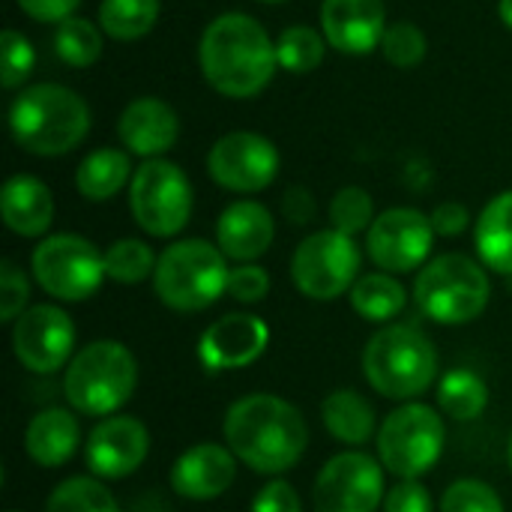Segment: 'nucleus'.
I'll return each instance as SVG.
<instances>
[{"instance_id":"24","label":"nucleus","mask_w":512,"mask_h":512,"mask_svg":"<svg viewBox=\"0 0 512 512\" xmlns=\"http://www.w3.org/2000/svg\"><path fill=\"white\" fill-rule=\"evenodd\" d=\"M321 423L330 438H336L339 444L351 450H363L369 441L378 438V429H381L372 402L351 387L333 390L321 402Z\"/></svg>"},{"instance_id":"3","label":"nucleus","mask_w":512,"mask_h":512,"mask_svg":"<svg viewBox=\"0 0 512 512\" xmlns=\"http://www.w3.org/2000/svg\"><path fill=\"white\" fill-rule=\"evenodd\" d=\"M9 132L33 156H66L87 138L90 108L75 90L42 81L12 99Z\"/></svg>"},{"instance_id":"4","label":"nucleus","mask_w":512,"mask_h":512,"mask_svg":"<svg viewBox=\"0 0 512 512\" xmlns=\"http://www.w3.org/2000/svg\"><path fill=\"white\" fill-rule=\"evenodd\" d=\"M369 387L393 402H414L438 381V348L417 324H384L363 348Z\"/></svg>"},{"instance_id":"41","label":"nucleus","mask_w":512,"mask_h":512,"mask_svg":"<svg viewBox=\"0 0 512 512\" xmlns=\"http://www.w3.org/2000/svg\"><path fill=\"white\" fill-rule=\"evenodd\" d=\"M252 512H303V501L297 489L288 480L273 477L255 498H252Z\"/></svg>"},{"instance_id":"39","label":"nucleus","mask_w":512,"mask_h":512,"mask_svg":"<svg viewBox=\"0 0 512 512\" xmlns=\"http://www.w3.org/2000/svg\"><path fill=\"white\" fill-rule=\"evenodd\" d=\"M270 294V273L258 264H237L228 276V297L240 306H258Z\"/></svg>"},{"instance_id":"40","label":"nucleus","mask_w":512,"mask_h":512,"mask_svg":"<svg viewBox=\"0 0 512 512\" xmlns=\"http://www.w3.org/2000/svg\"><path fill=\"white\" fill-rule=\"evenodd\" d=\"M432 495L420 480H399L393 489H387L384 512H432Z\"/></svg>"},{"instance_id":"32","label":"nucleus","mask_w":512,"mask_h":512,"mask_svg":"<svg viewBox=\"0 0 512 512\" xmlns=\"http://www.w3.org/2000/svg\"><path fill=\"white\" fill-rule=\"evenodd\" d=\"M54 51L66 66L87 69L102 57V27H96L90 18H66L54 30Z\"/></svg>"},{"instance_id":"20","label":"nucleus","mask_w":512,"mask_h":512,"mask_svg":"<svg viewBox=\"0 0 512 512\" xmlns=\"http://www.w3.org/2000/svg\"><path fill=\"white\" fill-rule=\"evenodd\" d=\"M117 135L129 153L141 159H162V153H168L180 138V117L168 102L156 96H141L123 108L117 120Z\"/></svg>"},{"instance_id":"19","label":"nucleus","mask_w":512,"mask_h":512,"mask_svg":"<svg viewBox=\"0 0 512 512\" xmlns=\"http://www.w3.org/2000/svg\"><path fill=\"white\" fill-rule=\"evenodd\" d=\"M387 3L384 0H324L321 3V33L342 54H372L381 48L387 33Z\"/></svg>"},{"instance_id":"29","label":"nucleus","mask_w":512,"mask_h":512,"mask_svg":"<svg viewBox=\"0 0 512 512\" xmlns=\"http://www.w3.org/2000/svg\"><path fill=\"white\" fill-rule=\"evenodd\" d=\"M159 12H162L159 0H102L99 27L117 42H135L156 27Z\"/></svg>"},{"instance_id":"8","label":"nucleus","mask_w":512,"mask_h":512,"mask_svg":"<svg viewBox=\"0 0 512 512\" xmlns=\"http://www.w3.org/2000/svg\"><path fill=\"white\" fill-rule=\"evenodd\" d=\"M444 444L447 426L441 411L417 399L390 411L375 438L378 462L399 480H420L429 474L441 462Z\"/></svg>"},{"instance_id":"17","label":"nucleus","mask_w":512,"mask_h":512,"mask_svg":"<svg viewBox=\"0 0 512 512\" xmlns=\"http://www.w3.org/2000/svg\"><path fill=\"white\" fill-rule=\"evenodd\" d=\"M267 345L270 327L258 315L228 312L201 333L198 360L207 372H234L261 360Z\"/></svg>"},{"instance_id":"15","label":"nucleus","mask_w":512,"mask_h":512,"mask_svg":"<svg viewBox=\"0 0 512 512\" xmlns=\"http://www.w3.org/2000/svg\"><path fill=\"white\" fill-rule=\"evenodd\" d=\"M207 174L234 195L264 192L279 174V150L258 132H228L207 153Z\"/></svg>"},{"instance_id":"33","label":"nucleus","mask_w":512,"mask_h":512,"mask_svg":"<svg viewBox=\"0 0 512 512\" xmlns=\"http://www.w3.org/2000/svg\"><path fill=\"white\" fill-rule=\"evenodd\" d=\"M159 255L150 249V243L138 237L114 240L105 249V273L117 285H141L144 279H153Z\"/></svg>"},{"instance_id":"14","label":"nucleus","mask_w":512,"mask_h":512,"mask_svg":"<svg viewBox=\"0 0 512 512\" xmlns=\"http://www.w3.org/2000/svg\"><path fill=\"white\" fill-rule=\"evenodd\" d=\"M12 354L33 375H54L75 357V321L57 303H36L12 324Z\"/></svg>"},{"instance_id":"10","label":"nucleus","mask_w":512,"mask_h":512,"mask_svg":"<svg viewBox=\"0 0 512 512\" xmlns=\"http://www.w3.org/2000/svg\"><path fill=\"white\" fill-rule=\"evenodd\" d=\"M192 183L168 159H144L129 183V210L135 225L159 240L177 237L192 219Z\"/></svg>"},{"instance_id":"2","label":"nucleus","mask_w":512,"mask_h":512,"mask_svg":"<svg viewBox=\"0 0 512 512\" xmlns=\"http://www.w3.org/2000/svg\"><path fill=\"white\" fill-rule=\"evenodd\" d=\"M198 63L207 84L228 99H255L279 69L276 42L246 12H225L207 24L198 42Z\"/></svg>"},{"instance_id":"21","label":"nucleus","mask_w":512,"mask_h":512,"mask_svg":"<svg viewBox=\"0 0 512 512\" xmlns=\"http://www.w3.org/2000/svg\"><path fill=\"white\" fill-rule=\"evenodd\" d=\"M276 240L273 213L258 201H234L216 219V246L234 264H255Z\"/></svg>"},{"instance_id":"16","label":"nucleus","mask_w":512,"mask_h":512,"mask_svg":"<svg viewBox=\"0 0 512 512\" xmlns=\"http://www.w3.org/2000/svg\"><path fill=\"white\" fill-rule=\"evenodd\" d=\"M147 456H150V429L129 414L102 417L84 441L87 471L102 483L132 477L147 462Z\"/></svg>"},{"instance_id":"30","label":"nucleus","mask_w":512,"mask_h":512,"mask_svg":"<svg viewBox=\"0 0 512 512\" xmlns=\"http://www.w3.org/2000/svg\"><path fill=\"white\" fill-rule=\"evenodd\" d=\"M42 512H120V504L102 480L66 477L51 489Z\"/></svg>"},{"instance_id":"28","label":"nucleus","mask_w":512,"mask_h":512,"mask_svg":"<svg viewBox=\"0 0 512 512\" xmlns=\"http://www.w3.org/2000/svg\"><path fill=\"white\" fill-rule=\"evenodd\" d=\"M489 408V384L474 369H450L438 381V411L453 423H474Z\"/></svg>"},{"instance_id":"23","label":"nucleus","mask_w":512,"mask_h":512,"mask_svg":"<svg viewBox=\"0 0 512 512\" xmlns=\"http://www.w3.org/2000/svg\"><path fill=\"white\" fill-rule=\"evenodd\" d=\"M81 447V426L69 408H45L30 417L24 429V453L33 465L54 471L63 468Z\"/></svg>"},{"instance_id":"44","label":"nucleus","mask_w":512,"mask_h":512,"mask_svg":"<svg viewBox=\"0 0 512 512\" xmlns=\"http://www.w3.org/2000/svg\"><path fill=\"white\" fill-rule=\"evenodd\" d=\"M282 213H285L288 222L306 225V222H312V216H315V198L309 195V189L291 186V189L285 192V198H282Z\"/></svg>"},{"instance_id":"13","label":"nucleus","mask_w":512,"mask_h":512,"mask_svg":"<svg viewBox=\"0 0 512 512\" xmlns=\"http://www.w3.org/2000/svg\"><path fill=\"white\" fill-rule=\"evenodd\" d=\"M435 228L426 213L417 207H390L378 213L366 231V252L372 264L384 273H414L423 270L432 258Z\"/></svg>"},{"instance_id":"6","label":"nucleus","mask_w":512,"mask_h":512,"mask_svg":"<svg viewBox=\"0 0 512 512\" xmlns=\"http://www.w3.org/2000/svg\"><path fill=\"white\" fill-rule=\"evenodd\" d=\"M228 258L222 249L201 237L174 240L159 252L153 291L171 312H204L228 294Z\"/></svg>"},{"instance_id":"48","label":"nucleus","mask_w":512,"mask_h":512,"mask_svg":"<svg viewBox=\"0 0 512 512\" xmlns=\"http://www.w3.org/2000/svg\"><path fill=\"white\" fill-rule=\"evenodd\" d=\"M6 512H18V510H6Z\"/></svg>"},{"instance_id":"42","label":"nucleus","mask_w":512,"mask_h":512,"mask_svg":"<svg viewBox=\"0 0 512 512\" xmlns=\"http://www.w3.org/2000/svg\"><path fill=\"white\" fill-rule=\"evenodd\" d=\"M432 228L438 237H459L471 225V210L462 201H444L432 210Z\"/></svg>"},{"instance_id":"46","label":"nucleus","mask_w":512,"mask_h":512,"mask_svg":"<svg viewBox=\"0 0 512 512\" xmlns=\"http://www.w3.org/2000/svg\"><path fill=\"white\" fill-rule=\"evenodd\" d=\"M507 465H510V471H512V432H510V441H507Z\"/></svg>"},{"instance_id":"1","label":"nucleus","mask_w":512,"mask_h":512,"mask_svg":"<svg viewBox=\"0 0 512 512\" xmlns=\"http://www.w3.org/2000/svg\"><path fill=\"white\" fill-rule=\"evenodd\" d=\"M222 435L237 462L261 477H279L297 468L309 450L303 411L273 393H249L231 402L222 420Z\"/></svg>"},{"instance_id":"37","label":"nucleus","mask_w":512,"mask_h":512,"mask_svg":"<svg viewBox=\"0 0 512 512\" xmlns=\"http://www.w3.org/2000/svg\"><path fill=\"white\" fill-rule=\"evenodd\" d=\"M36 66V51L30 39L12 27L3 30L0 36V81L6 90H18Z\"/></svg>"},{"instance_id":"25","label":"nucleus","mask_w":512,"mask_h":512,"mask_svg":"<svg viewBox=\"0 0 512 512\" xmlns=\"http://www.w3.org/2000/svg\"><path fill=\"white\" fill-rule=\"evenodd\" d=\"M474 246L486 270L512 276V189L483 207L474 225Z\"/></svg>"},{"instance_id":"36","label":"nucleus","mask_w":512,"mask_h":512,"mask_svg":"<svg viewBox=\"0 0 512 512\" xmlns=\"http://www.w3.org/2000/svg\"><path fill=\"white\" fill-rule=\"evenodd\" d=\"M438 512H507L501 495L477 477H465L447 486Z\"/></svg>"},{"instance_id":"27","label":"nucleus","mask_w":512,"mask_h":512,"mask_svg":"<svg viewBox=\"0 0 512 512\" xmlns=\"http://www.w3.org/2000/svg\"><path fill=\"white\" fill-rule=\"evenodd\" d=\"M348 303L351 309L363 318V321H372V324H390L396 321L405 306H408V288L399 282V276L393 273H363L354 288L348 291Z\"/></svg>"},{"instance_id":"34","label":"nucleus","mask_w":512,"mask_h":512,"mask_svg":"<svg viewBox=\"0 0 512 512\" xmlns=\"http://www.w3.org/2000/svg\"><path fill=\"white\" fill-rule=\"evenodd\" d=\"M375 201L363 186H345L330 201V228L357 237L372 228L375 222Z\"/></svg>"},{"instance_id":"11","label":"nucleus","mask_w":512,"mask_h":512,"mask_svg":"<svg viewBox=\"0 0 512 512\" xmlns=\"http://www.w3.org/2000/svg\"><path fill=\"white\" fill-rule=\"evenodd\" d=\"M360 246L354 237L324 228L303 237L291 255V279L297 291L315 303H330L354 288L360 279Z\"/></svg>"},{"instance_id":"31","label":"nucleus","mask_w":512,"mask_h":512,"mask_svg":"<svg viewBox=\"0 0 512 512\" xmlns=\"http://www.w3.org/2000/svg\"><path fill=\"white\" fill-rule=\"evenodd\" d=\"M327 36L318 33L309 24H294L285 27L276 39V57H279V69L291 72V75H309L324 63L327 54Z\"/></svg>"},{"instance_id":"47","label":"nucleus","mask_w":512,"mask_h":512,"mask_svg":"<svg viewBox=\"0 0 512 512\" xmlns=\"http://www.w3.org/2000/svg\"><path fill=\"white\" fill-rule=\"evenodd\" d=\"M261 3H282V0H261Z\"/></svg>"},{"instance_id":"38","label":"nucleus","mask_w":512,"mask_h":512,"mask_svg":"<svg viewBox=\"0 0 512 512\" xmlns=\"http://www.w3.org/2000/svg\"><path fill=\"white\" fill-rule=\"evenodd\" d=\"M30 282L15 261H0V321L15 324L30 306Z\"/></svg>"},{"instance_id":"12","label":"nucleus","mask_w":512,"mask_h":512,"mask_svg":"<svg viewBox=\"0 0 512 512\" xmlns=\"http://www.w3.org/2000/svg\"><path fill=\"white\" fill-rule=\"evenodd\" d=\"M384 465L363 450H345L324 462L312 486L315 512H378L384 507Z\"/></svg>"},{"instance_id":"5","label":"nucleus","mask_w":512,"mask_h":512,"mask_svg":"<svg viewBox=\"0 0 512 512\" xmlns=\"http://www.w3.org/2000/svg\"><path fill=\"white\" fill-rule=\"evenodd\" d=\"M138 387V360L117 339H96L63 369V399L75 414L114 417Z\"/></svg>"},{"instance_id":"45","label":"nucleus","mask_w":512,"mask_h":512,"mask_svg":"<svg viewBox=\"0 0 512 512\" xmlns=\"http://www.w3.org/2000/svg\"><path fill=\"white\" fill-rule=\"evenodd\" d=\"M498 15H501V21L512 30V0H498Z\"/></svg>"},{"instance_id":"43","label":"nucleus","mask_w":512,"mask_h":512,"mask_svg":"<svg viewBox=\"0 0 512 512\" xmlns=\"http://www.w3.org/2000/svg\"><path fill=\"white\" fill-rule=\"evenodd\" d=\"M18 9L39 24H60L75 15L81 0H15Z\"/></svg>"},{"instance_id":"26","label":"nucleus","mask_w":512,"mask_h":512,"mask_svg":"<svg viewBox=\"0 0 512 512\" xmlns=\"http://www.w3.org/2000/svg\"><path fill=\"white\" fill-rule=\"evenodd\" d=\"M132 159L117 147H99L75 168V189L87 201H111L126 183H132Z\"/></svg>"},{"instance_id":"7","label":"nucleus","mask_w":512,"mask_h":512,"mask_svg":"<svg viewBox=\"0 0 512 512\" xmlns=\"http://www.w3.org/2000/svg\"><path fill=\"white\" fill-rule=\"evenodd\" d=\"M411 297L429 321L441 327H465L486 312L492 282L483 261L465 252H444L417 270Z\"/></svg>"},{"instance_id":"9","label":"nucleus","mask_w":512,"mask_h":512,"mask_svg":"<svg viewBox=\"0 0 512 512\" xmlns=\"http://www.w3.org/2000/svg\"><path fill=\"white\" fill-rule=\"evenodd\" d=\"M36 285L60 303H84L96 297L105 273V249L81 234H48L30 255Z\"/></svg>"},{"instance_id":"35","label":"nucleus","mask_w":512,"mask_h":512,"mask_svg":"<svg viewBox=\"0 0 512 512\" xmlns=\"http://www.w3.org/2000/svg\"><path fill=\"white\" fill-rule=\"evenodd\" d=\"M381 51L387 63H393L396 69H414L426 60L429 42L414 21H393L381 39Z\"/></svg>"},{"instance_id":"22","label":"nucleus","mask_w":512,"mask_h":512,"mask_svg":"<svg viewBox=\"0 0 512 512\" xmlns=\"http://www.w3.org/2000/svg\"><path fill=\"white\" fill-rule=\"evenodd\" d=\"M3 225L18 237H45L54 222V195L33 174H15L0 189Z\"/></svg>"},{"instance_id":"18","label":"nucleus","mask_w":512,"mask_h":512,"mask_svg":"<svg viewBox=\"0 0 512 512\" xmlns=\"http://www.w3.org/2000/svg\"><path fill=\"white\" fill-rule=\"evenodd\" d=\"M237 480V456L222 444H195L183 450L168 474L171 492L186 501H216Z\"/></svg>"}]
</instances>
